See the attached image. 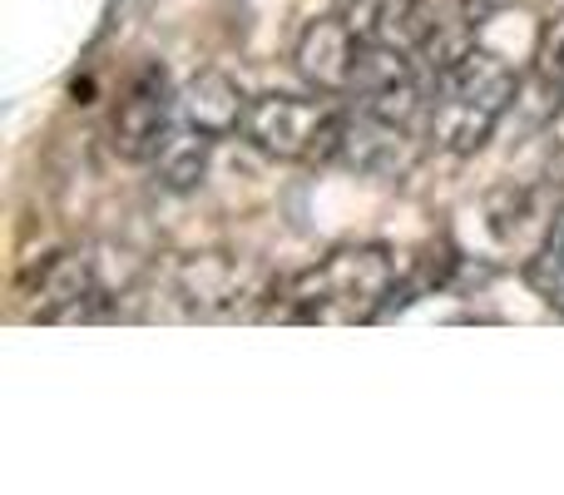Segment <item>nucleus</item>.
I'll use <instances>...</instances> for the list:
<instances>
[{
    "mask_svg": "<svg viewBox=\"0 0 564 495\" xmlns=\"http://www.w3.org/2000/svg\"><path fill=\"white\" fill-rule=\"evenodd\" d=\"M555 144H560V149H564V105H560V109H555Z\"/></svg>",
    "mask_w": 564,
    "mask_h": 495,
    "instance_id": "nucleus-15",
    "label": "nucleus"
},
{
    "mask_svg": "<svg viewBox=\"0 0 564 495\" xmlns=\"http://www.w3.org/2000/svg\"><path fill=\"white\" fill-rule=\"evenodd\" d=\"M397 252L381 244L332 248L312 268L292 272L273 292V312L282 322H322V327H357L397 308Z\"/></svg>",
    "mask_w": 564,
    "mask_h": 495,
    "instance_id": "nucleus-1",
    "label": "nucleus"
},
{
    "mask_svg": "<svg viewBox=\"0 0 564 495\" xmlns=\"http://www.w3.org/2000/svg\"><path fill=\"white\" fill-rule=\"evenodd\" d=\"M105 288H99L89 258H55L35 288V318L45 322H75L99 308Z\"/></svg>",
    "mask_w": 564,
    "mask_h": 495,
    "instance_id": "nucleus-11",
    "label": "nucleus"
},
{
    "mask_svg": "<svg viewBox=\"0 0 564 495\" xmlns=\"http://www.w3.org/2000/svg\"><path fill=\"white\" fill-rule=\"evenodd\" d=\"M525 282L535 288V298L545 308L564 312V224L525 258Z\"/></svg>",
    "mask_w": 564,
    "mask_h": 495,
    "instance_id": "nucleus-14",
    "label": "nucleus"
},
{
    "mask_svg": "<svg viewBox=\"0 0 564 495\" xmlns=\"http://www.w3.org/2000/svg\"><path fill=\"white\" fill-rule=\"evenodd\" d=\"M560 224H564V214L540 189H506V194H496V204H490V228H496V238L506 248L525 252V258L545 244Z\"/></svg>",
    "mask_w": 564,
    "mask_h": 495,
    "instance_id": "nucleus-10",
    "label": "nucleus"
},
{
    "mask_svg": "<svg viewBox=\"0 0 564 495\" xmlns=\"http://www.w3.org/2000/svg\"><path fill=\"white\" fill-rule=\"evenodd\" d=\"M178 298L188 312H204V318H228V312H243L248 302H258V288L248 278L243 262L224 258V252H198L178 268L174 278Z\"/></svg>",
    "mask_w": 564,
    "mask_h": 495,
    "instance_id": "nucleus-8",
    "label": "nucleus"
},
{
    "mask_svg": "<svg viewBox=\"0 0 564 495\" xmlns=\"http://www.w3.org/2000/svg\"><path fill=\"white\" fill-rule=\"evenodd\" d=\"M530 75H535V95L545 105H564V10L540 30L535 60H530Z\"/></svg>",
    "mask_w": 564,
    "mask_h": 495,
    "instance_id": "nucleus-13",
    "label": "nucleus"
},
{
    "mask_svg": "<svg viewBox=\"0 0 564 495\" xmlns=\"http://www.w3.org/2000/svg\"><path fill=\"white\" fill-rule=\"evenodd\" d=\"M496 15V0H397V25L431 75L456 65L480 45V30Z\"/></svg>",
    "mask_w": 564,
    "mask_h": 495,
    "instance_id": "nucleus-5",
    "label": "nucleus"
},
{
    "mask_svg": "<svg viewBox=\"0 0 564 495\" xmlns=\"http://www.w3.org/2000/svg\"><path fill=\"white\" fill-rule=\"evenodd\" d=\"M174 115H178V89L169 85V69L144 65L134 79H129L124 99L115 105V125H109L115 154L129 159V164H154Z\"/></svg>",
    "mask_w": 564,
    "mask_h": 495,
    "instance_id": "nucleus-6",
    "label": "nucleus"
},
{
    "mask_svg": "<svg viewBox=\"0 0 564 495\" xmlns=\"http://www.w3.org/2000/svg\"><path fill=\"white\" fill-rule=\"evenodd\" d=\"M243 115H248V99L224 69H198L184 89H178V119L198 125L204 134L224 139V134H243Z\"/></svg>",
    "mask_w": 564,
    "mask_h": 495,
    "instance_id": "nucleus-9",
    "label": "nucleus"
},
{
    "mask_svg": "<svg viewBox=\"0 0 564 495\" xmlns=\"http://www.w3.org/2000/svg\"><path fill=\"white\" fill-rule=\"evenodd\" d=\"M387 25H397V15L371 20V15H357V10H341V6L332 10V15L307 20L297 35V50H292L297 75L307 79L312 89H322V95L347 99L351 85H357V75H361V60H367L371 35Z\"/></svg>",
    "mask_w": 564,
    "mask_h": 495,
    "instance_id": "nucleus-4",
    "label": "nucleus"
},
{
    "mask_svg": "<svg viewBox=\"0 0 564 495\" xmlns=\"http://www.w3.org/2000/svg\"><path fill=\"white\" fill-rule=\"evenodd\" d=\"M243 139L268 159H288V164H327L341 154L347 139V99L307 89H268V95L248 99Z\"/></svg>",
    "mask_w": 564,
    "mask_h": 495,
    "instance_id": "nucleus-3",
    "label": "nucleus"
},
{
    "mask_svg": "<svg viewBox=\"0 0 564 495\" xmlns=\"http://www.w3.org/2000/svg\"><path fill=\"white\" fill-rule=\"evenodd\" d=\"M421 139H426V129L347 105V139H341V154L337 159L347 169H357V174L397 179V174H406V169L416 164Z\"/></svg>",
    "mask_w": 564,
    "mask_h": 495,
    "instance_id": "nucleus-7",
    "label": "nucleus"
},
{
    "mask_svg": "<svg viewBox=\"0 0 564 495\" xmlns=\"http://www.w3.org/2000/svg\"><path fill=\"white\" fill-rule=\"evenodd\" d=\"M214 149H218L214 134H204L198 125H188V119L174 115L164 144H159V154H154L159 184H164L169 194H188V189H198V184H204V174H208V159H214Z\"/></svg>",
    "mask_w": 564,
    "mask_h": 495,
    "instance_id": "nucleus-12",
    "label": "nucleus"
},
{
    "mask_svg": "<svg viewBox=\"0 0 564 495\" xmlns=\"http://www.w3.org/2000/svg\"><path fill=\"white\" fill-rule=\"evenodd\" d=\"M510 99H516V69H510V60L476 45L470 55H460L456 65H446L431 79L426 144H436L441 154H456V159L476 154L496 134L500 119H506Z\"/></svg>",
    "mask_w": 564,
    "mask_h": 495,
    "instance_id": "nucleus-2",
    "label": "nucleus"
}]
</instances>
